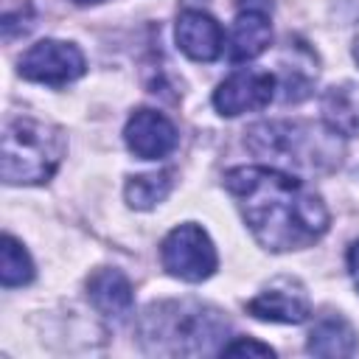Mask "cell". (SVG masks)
I'll return each mask as SVG.
<instances>
[{
  "label": "cell",
  "mask_w": 359,
  "mask_h": 359,
  "mask_svg": "<svg viewBox=\"0 0 359 359\" xmlns=\"http://www.w3.org/2000/svg\"><path fill=\"white\" fill-rule=\"evenodd\" d=\"M73 3H79V6H87V3H101V0H73Z\"/></svg>",
  "instance_id": "20"
},
{
  "label": "cell",
  "mask_w": 359,
  "mask_h": 359,
  "mask_svg": "<svg viewBox=\"0 0 359 359\" xmlns=\"http://www.w3.org/2000/svg\"><path fill=\"white\" fill-rule=\"evenodd\" d=\"M137 334L149 353L199 356L222 351L227 320L219 309L199 300H160L140 314Z\"/></svg>",
  "instance_id": "2"
},
{
  "label": "cell",
  "mask_w": 359,
  "mask_h": 359,
  "mask_svg": "<svg viewBox=\"0 0 359 359\" xmlns=\"http://www.w3.org/2000/svg\"><path fill=\"white\" fill-rule=\"evenodd\" d=\"M34 278V264L31 255L25 252V247L14 238V236H3V247H0V280L6 289L11 286H22Z\"/></svg>",
  "instance_id": "16"
},
{
  "label": "cell",
  "mask_w": 359,
  "mask_h": 359,
  "mask_svg": "<svg viewBox=\"0 0 359 359\" xmlns=\"http://www.w3.org/2000/svg\"><path fill=\"white\" fill-rule=\"evenodd\" d=\"M160 261H163V269L168 275H174L180 280H188V283L208 280L216 272V264H219L213 241L194 222L177 224L163 238V244H160Z\"/></svg>",
  "instance_id": "5"
},
{
  "label": "cell",
  "mask_w": 359,
  "mask_h": 359,
  "mask_svg": "<svg viewBox=\"0 0 359 359\" xmlns=\"http://www.w3.org/2000/svg\"><path fill=\"white\" fill-rule=\"evenodd\" d=\"M87 297L98 309V314L118 320V323L129 320V314L135 309V294H132L129 278L121 269H109V266H101L90 275Z\"/></svg>",
  "instance_id": "12"
},
{
  "label": "cell",
  "mask_w": 359,
  "mask_h": 359,
  "mask_svg": "<svg viewBox=\"0 0 359 359\" xmlns=\"http://www.w3.org/2000/svg\"><path fill=\"white\" fill-rule=\"evenodd\" d=\"M323 118H325V126L331 132H337L339 137L359 135V87L339 84V87L325 90Z\"/></svg>",
  "instance_id": "14"
},
{
  "label": "cell",
  "mask_w": 359,
  "mask_h": 359,
  "mask_svg": "<svg viewBox=\"0 0 359 359\" xmlns=\"http://www.w3.org/2000/svg\"><path fill=\"white\" fill-rule=\"evenodd\" d=\"M359 348V337H356V328L342 317V314H325L314 323L311 334H309V342H306V351L314 353V356H334V359H342V356H353Z\"/></svg>",
  "instance_id": "13"
},
{
  "label": "cell",
  "mask_w": 359,
  "mask_h": 359,
  "mask_svg": "<svg viewBox=\"0 0 359 359\" xmlns=\"http://www.w3.org/2000/svg\"><path fill=\"white\" fill-rule=\"evenodd\" d=\"M123 140L140 160H160L177 149V126L157 109H137L126 121Z\"/></svg>",
  "instance_id": "9"
},
{
  "label": "cell",
  "mask_w": 359,
  "mask_h": 359,
  "mask_svg": "<svg viewBox=\"0 0 359 359\" xmlns=\"http://www.w3.org/2000/svg\"><path fill=\"white\" fill-rule=\"evenodd\" d=\"M247 311L258 320H269V323H303L311 314V303L306 289L300 286V280L294 278H278L275 283H269L264 292H258L250 303Z\"/></svg>",
  "instance_id": "10"
},
{
  "label": "cell",
  "mask_w": 359,
  "mask_h": 359,
  "mask_svg": "<svg viewBox=\"0 0 359 359\" xmlns=\"http://www.w3.org/2000/svg\"><path fill=\"white\" fill-rule=\"evenodd\" d=\"M278 90V79L269 70H236L233 76H227L216 93H213V107L219 109V115L236 118L244 112H255L269 107V101L275 98Z\"/></svg>",
  "instance_id": "7"
},
{
  "label": "cell",
  "mask_w": 359,
  "mask_h": 359,
  "mask_svg": "<svg viewBox=\"0 0 359 359\" xmlns=\"http://www.w3.org/2000/svg\"><path fill=\"white\" fill-rule=\"evenodd\" d=\"M171 171H154V174H137L129 177L126 182V202L135 210H149L154 205H160L168 194H171Z\"/></svg>",
  "instance_id": "15"
},
{
  "label": "cell",
  "mask_w": 359,
  "mask_h": 359,
  "mask_svg": "<svg viewBox=\"0 0 359 359\" xmlns=\"http://www.w3.org/2000/svg\"><path fill=\"white\" fill-rule=\"evenodd\" d=\"M269 0H238V14L230 28L227 56L230 62H250L261 56L272 42L269 25Z\"/></svg>",
  "instance_id": "8"
},
{
  "label": "cell",
  "mask_w": 359,
  "mask_h": 359,
  "mask_svg": "<svg viewBox=\"0 0 359 359\" xmlns=\"http://www.w3.org/2000/svg\"><path fill=\"white\" fill-rule=\"evenodd\" d=\"M67 151L65 132L36 118H11L3 129V180L36 185L53 177Z\"/></svg>",
  "instance_id": "3"
},
{
  "label": "cell",
  "mask_w": 359,
  "mask_h": 359,
  "mask_svg": "<svg viewBox=\"0 0 359 359\" xmlns=\"http://www.w3.org/2000/svg\"><path fill=\"white\" fill-rule=\"evenodd\" d=\"M348 269H351L353 283L359 286V241H353L351 250H348Z\"/></svg>",
  "instance_id": "18"
},
{
  "label": "cell",
  "mask_w": 359,
  "mask_h": 359,
  "mask_svg": "<svg viewBox=\"0 0 359 359\" xmlns=\"http://www.w3.org/2000/svg\"><path fill=\"white\" fill-rule=\"evenodd\" d=\"M224 185L255 241L272 252L303 250L328 230L323 196L286 171L238 165L224 174Z\"/></svg>",
  "instance_id": "1"
},
{
  "label": "cell",
  "mask_w": 359,
  "mask_h": 359,
  "mask_svg": "<svg viewBox=\"0 0 359 359\" xmlns=\"http://www.w3.org/2000/svg\"><path fill=\"white\" fill-rule=\"evenodd\" d=\"M247 146L258 157L283 160L303 168H331L339 163L337 132H323L297 121H264L250 126Z\"/></svg>",
  "instance_id": "4"
},
{
  "label": "cell",
  "mask_w": 359,
  "mask_h": 359,
  "mask_svg": "<svg viewBox=\"0 0 359 359\" xmlns=\"http://www.w3.org/2000/svg\"><path fill=\"white\" fill-rule=\"evenodd\" d=\"M177 45L194 62H213L224 50V31L208 11L185 8L177 20Z\"/></svg>",
  "instance_id": "11"
},
{
  "label": "cell",
  "mask_w": 359,
  "mask_h": 359,
  "mask_svg": "<svg viewBox=\"0 0 359 359\" xmlns=\"http://www.w3.org/2000/svg\"><path fill=\"white\" fill-rule=\"evenodd\" d=\"M84 53L73 42L62 39H42L31 45L20 59V76L50 87L76 81L79 76H84Z\"/></svg>",
  "instance_id": "6"
},
{
  "label": "cell",
  "mask_w": 359,
  "mask_h": 359,
  "mask_svg": "<svg viewBox=\"0 0 359 359\" xmlns=\"http://www.w3.org/2000/svg\"><path fill=\"white\" fill-rule=\"evenodd\" d=\"M219 353L222 356H244V353H250V356H275V351L269 345L255 342V339H244V337H238L233 342H224Z\"/></svg>",
  "instance_id": "17"
},
{
  "label": "cell",
  "mask_w": 359,
  "mask_h": 359,
  "mask_svg": "<svg viewBox=\"0 0 359 359\" xmlns=\"http://www.w3.org/2000/svg\"><path fill=\"white\" fill-rule=\"evenodd\" d=\"M353 59L359 62V28H356V34H353Z\"/></svg>",
  "instance_id": "19"
}]
</instances>
